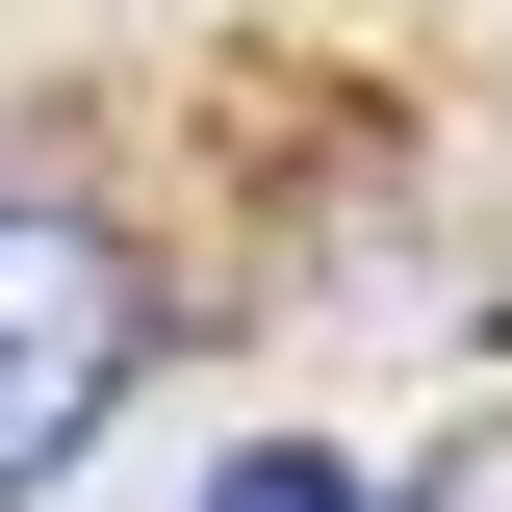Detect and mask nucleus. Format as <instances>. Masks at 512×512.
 <instances>
[{"label":"nucleus","instance_id":"nucleus-1","mask_svg":"<svg viewBox=\"0 0 512 512\" xmlns=\"http://www.w3.org/2000/svg\"><path fill=\"white\" fill-rule=\"evenodd\" d=\"M128 359H154L128 231H103V205H52V180H0V512H26V487L128 410Z\"/></svg>","mask_w":512,"mask_h":512},{"label":"nucleus","instance_id":"nucleus-2","mask_svg":"<svg viewBox=\"0 0 512 512\" xmlns=\"http://www.w3.org/2000/svg\"><path fill=\"white\" fill-rule=\"evenodd\" d=\"M205 512H436V487H359V461H308V436H256V461H231Z\"/></svg>","mask_w":512,"mask_h":512}]
</instances>
